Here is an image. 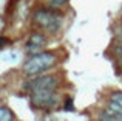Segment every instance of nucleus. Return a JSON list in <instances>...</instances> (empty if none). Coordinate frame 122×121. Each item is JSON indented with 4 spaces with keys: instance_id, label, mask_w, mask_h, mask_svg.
<instances>
[{
    "instance_id": "obj_12",
    "label": "nucleus",
    "mask_w": 122,
    "mask_h": 121,
    "mask_svg": "<svg viewBox=\"0 0 122 121\" xmlns=\"http://www.w3.org/2000/svg\"><path fill=\"white\" fill-rule=\"evenodd\" d=\"M3 27H5V22H3V19L0 17V33H2V30H3Z\"/></svg>"
},
{
    "instance_id": "obj_5",
    "label": "nucleus",
    "mask_w": 122,
    "mask_h": 121,
    "mask_svg": "<svg viewBox=\"0 0 122 121\" xmlns=\"http://www.w3.org/2000/svg\"><path fill=\"white\" fill-rule=\"evenodd\" d=\"M108 109L122 115V92H113L108 99Z\"/></svg>"
},
{
    "instance_id": "obj_14",
    "label": "nucleus",
    "mask_w": 122,
    "mask_h": 121,
    "mask_svg": "<svg viewBox=\"0 0 122 121\" xmlns=\"http://www.w3.org/2000/svg\"><path fill=\"white\" fill-rule=\"evenodd\" d=\"M121 16H122V11H121Z\"/></svg>"
},
{
    "instance_id": "obj_3",
    "label": "nucleus",
    "mask_w": 122,
    "mask_h": 121,
    "mask_svg": "<svg viewBox=\"0 0 122 121\" xmlns=\"http://www.w3.org/2000/svg\"><path fill=\"white\" fill-rule=\"evenodd\" d=\"M31 104L39 109H51L59 104V93L53 88H42V90H33L30 92Z\"/></svg>"
},
{
    "instance_id": "obj_8",
    "label": "nucleus",
    "mask_w": 122,
    "mask_h": 121,
    "mask_svg": "<svg viewBox=\"0 0 122 121\" xmlns=\"http://www.w3.org/2000/svg\"><path fill=\"white\" fill-rule=\"evenodd\" d=\"M114 56H116V60H117V64H119V67L122 70V44H119L114 48Z\"/></svg>"
},
{
    "instance_id": "obj_4",
    "label": "nucleus",
    "mask_w": 122,
    "mask_h": 121,
    "mask_svg": "<svg viewBox=\"0 0 122 121\" xmlns=\"http://www.w3.org/2000/svg\"><path fill=\"white\" fill-rule=\"evenodd\" d=\"M46 45V37L42 33H33L26 40V51L30 55H36V53H40L42 48H45Z\"/></svg>"
},
{
    "instance_id": "obj_2",
    "label": "nucleus",
    "mask_w": 122,
    "mask_h": 121,
    "mask_svg": "<svg viewBox=\"0 0 122 121\" xmlns=\"http://www.w3.org/2000/svg\"><path fill=\"white\" fill-rule=\"evenodd\" d=\"M34 23L37 25L42 30H46L50 33H56L57 30H60L62 27V22H63V17L60 12L54 11V9H37L34 12Z\"/></svg>"
},
{
    "instance_id": "obj_11",
    "label": "nucleus",
    "mask_w": 122,
    "mask_h": 121,
    "mask_svg": "<svg viewBox=\"0 0 122 121\" xmlns=\"http://www.w3.org/2000/svg\"><path fill=\"white\" fill-rule=\"evenodd\" d=\"M73 109V104H71V99L68 98V101H66V110H71Z\"/></svg>"
},
{
    "instance_id": "obj_9",
    "label": "nucleus",
    "mask_w": 122,
    "mask_h": 121,
    "mask_svg": "<svg viewBox=\"0 0 122 121\" xmlns=\"http://www.w3.org/2000/svg\"><path fill=\"white\" fill-rule=\"evenodd\" d=\"M66 2H68V0H51V6H53V8H60V6H63Z\"/></svg>"
},
{
    "instance_id": "obj_6",
    "label": "nucleus",
    "mask_w": 122,
    "mask_h": 121,
    "mask_svg": "<svg viewBox=\"0 0 122 121\" xmlns=\"http://www.w3.org/2000/svg\"><path fill=\"white\" fill-rule=\"evenodd\" d=\"M99 121H122V115H121V113L113 112V110H110L107 107V109H104L101 112V115H99Z\"/></svg>"
},
{
    "instance_id": "obj_13",
    "label": "nucleus",
    "mask_w": 122,
    "mask_h": 121,
    "mask_svg": "<svg viewBox=\"0 0 122 121\" xmlns=\"http://www.w3.org/2000/svg\"><path fill=\"white\" fill-rule=\"evenodd\" d=\"M117 34H119V37H121V39H122V27L119 28V33H117Z\"/></svg>"
},
{
    "instance_id": "obj_7",
    "label": "nucleus",
    "mask_w": 122,
    "mask_h": 121,
    "mask_svg": "<svg viewBox=\"0 0 122 121\" xmlns=\"http://www.w3.org/2000/svg\"><path fill=\"white\" fill-rule=\"evenodd\" d=\"M15 116L12 110L6 106H0V121H14Z\"/></svg>"
},
{
    "instance_id": "obj_1",
    "label": "nucleus",
    "mask_w": 122,
    "mask_h": 121,
    "mask_svg": "<svg viewBox=\"0 0 122 121\" xmlns=\"http://www.w3.org/2000/svg\"><path fill=\"white\" fill-rule=\"evenodd\" d=\"M56 64H57V58L54 53L40 51V53L33 55L23 64V72L28 76H39L42 73L51 70Z\"/></svg>"
},
{
    "instance_id": "obj_10",
    "label": "nucleus",
    "mask_w": 122,
    "mask_h": 121,
    "mask_svg": "<svg viewBox=\"0 0 122 121\" xmlns=\"http://www.w3.org/2000/svg\"><path fill=\"white\" fill-rule=\"evenodd\" d=\"M8 42H9V40L6 39V37H0V48H3V47H5Z\"/></svg>"
}]
</instances>
